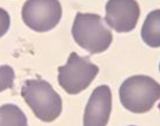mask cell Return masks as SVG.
I'll list each match as a JSON object with an SVG mask.
<instances>
[{
	"instance_id": "cell-1",
	"label": "cell",
	"mask_w": 160,
	"mask_h": 126,
	"mask_svg": "<svg viewBox=\"0 0 160 126\" xmlns=\"http://www.w3.org/2000/svg\"><path fill=\"white\" fill-rule=\"evenodd\" d=\"M21 94L36 116L43 122H52L61 113V98L46 80H26L21 88Z\"/></svg>"
},
{
	"instance_id": "cell-7",
	"label": "cell",
	"mask_w": 160,
	"mask_h": 126,
	"mask_svg": "<svg viewBox=\"0 0 160 126\" xmlns=\"http://www.w3.org/2000/svg\"><path fill=\"white\" fill-rule=\"evenodd\" d=\"M112 96L106 85L96 87L92 92L85 107L83 126H106L112 109Z\"/></svg>"
},
{
	"instance_id": "cell-8",
	"label": "cell",
	"mask_w": 160,
	"mask_h": 126,
	"mask_svg": "<svg viewBox=\"0 0 160 126\" xmlns=\"http://www.w3.org/2000/svg\"><path fill=\"white\" fill-rule=\"evenodd\" d=\"M141 36L149 46L160 47V9L154 10L148 14L142 28Z\"/></svg>"
},
{
	"instance_id": "cell-4",
	"label": "cell",
	"mask_w": 160,
	"mask_h": 126,
	"mask_svg": "<svg viewBox=\"0 0 160 126\" xmlns=\"http://www.w3.org/2000/svg\"><path fill=\"white\" fill-rule=\"evenodd\" d=\"M88 56L80 57L71 53L66 64L58 68L59 84L68 94H77L87 88L99 72Z\"/></svg>"
},
{
	"instance_id": "cell-6",
	"label": "cell",
	"mask_w": 160,
	"mask_h": 126,
	"mask_svg": "<svg viewBox=\"0 0 160 126\" xmlns=\"http://www.w3.org/2000/svg\"><path fill=\"white\" fill-rule=\"evenodd\" d=\"M104 20L118 33L128 32L134 29L140 11L137 1L132 0H111L105 6Z\"/></svg>"
},
{
	"instance_id": "cell-11",
	"label": "cell",
	"mask_w": 160,
	"mask_h": 126,
	"mask_svg": "<svg viewBox=\"0 0 160 126\" xmlns=\"http://www.w3.org/2000/svg\"><path fill=\"white\" fill-rule=\"evenodd\" d=\"M137 126L134 125H129V126Z\"/></svg>"
},
{
	"instance_id": "cell-10",
	"label": "cell",
	"mask_w": 160,
	"mask_h": 126,
	"mask_svg": "<svg viewBox=\"0 0 160 126\" xmlns=\"http://www.w3.org/2000/svg\"><path fill=\"white\" fill-rule=\"evenodd\" d=\"M159 71L160 72V63L159 65Z\"/></svg>"
},
{
	"instance_id": "cell-3",
	"label": "cell",
	"mask_w": 160,
	"mask_h": 126,
	"mask_svg": "<svg viewBox=\"0 0 160 126\" xmlns=\"http://www.w3.org/2000/svg\"><path fill=\"white\" fill-rule=\"evenodd\" d=\"M71 32L76 42L92 54L106 50L113 39L101 16L94 13H77Z\"/></svg>"
},
{
	"instance_id": "cell-2",
	"label": "cell",
	"mask_w": 160,
	"mask_h": 126,
	"mask_svg": "<svg viewBox=\"0 0 160 126\" xmlns=\"http://www.w3.org/2000/svg\"><path fill=\"white\" fill-rule=\"evenodd\" d=\"M119 93L126 109L134 113H143L150 110L160 99V84L149 76L134 75L123 82Z\"/></svg>"
},
{
	"instance_id": "cell-9",
	"label": "cell",
	"mask_w": 160,
	"mask_h": 126,
	"mask_svg": "<svg viewBox=\"0 0 160 126\" xmlns=\"http://www.w3.org/2000/svg\"><path fill=\"white\" fill-rule=\"evenodd\" d=\"M0 111V126H28L26 116L16 105L3 104Z\"/></svg>"
},
{
	"instance_id": "cell-5",
	"label": "cell",
	"mask_w": 160,
	"mask_h": 126,
	"mask_svg": "<svg viewBox=\"0 0 160 126\" xmlns=\"http://www.w3.org/2000/svg\"><path fill=\"white\" fill-rule=\"evenodd\" d=\"M62 8L57 0H29L24 3L21 11L24 23L38 32L51 30L59 23Z\"/></svg>"
}]
</instances>
